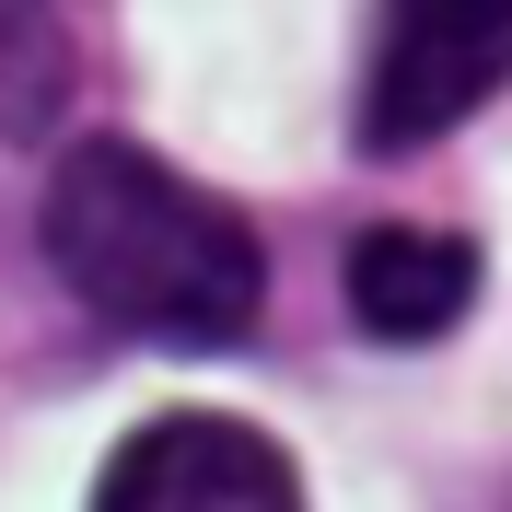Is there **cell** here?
<instances>
[{"label": "cell", "mask_w": 512, "mask_h": 512, "mask_svg": "<svg viewBox=\"0 0 512 512\" xmlns=\"http://www.w3.org/2000/svg\"><path fill=\"white\" fill-rule=\"evenodd\" d=\"M35 233L70 303H94L117 338L152 350H233L268 303V245L245 233V210L117 128H82L59 152Z\"/></svg>", "instance_id": "cell-1"}, {"label": "cell", "mask_w": 512, "mask_h": 512, "mask_svg": "<svg viewBox=\"0 0 512 512\" xmlns=\"http://www.w3.org/2000/svg\"><path fill=\"white\" fill-rule=\"evenodd\" d=\"M512 82V0H373L361 47V152H431Z\"/></svg>", "instance_id": "cell-2"}, {"label": "cell", "mask_w": 512, "mask_h": 512, "mask_svg": "<svg viewBox=\"0 0 512 512\" xmlns=\"http://www.w3.org/2000/svg\"><path fill=\"white\" fill-rule=\"evenodd\" d=\"M94 512H303V478L268 431L222 408H163L140 419L94 478Z\"/></svg>", "instance_id": "cell-3"}, {"label": "cell", "mask_w": 512, "mask_h": 512, "mask_svg": "<svg viewBox=\"0 0 512 512\" xmlns=\"http://www.w3.org/2000/svg\"><path fill=\"white\" fill-rule=\"evenodd\" d=\"M338 303H350L361 338L419 350V338H443L478 303V245L443 233V222H361L350 256H338Z\"/></svg>", "instance_id": "cell-4"}, {"label": "cell", "mask_w": 512, "mask_h": 512, "mask_svg": "<svg viewBox=\"0 0 512 512\" xmlns=\"http://www.w3.org/2000/svg\"><path fill=\"white\" fill-rule=\"evenodd\" d=\"M70 117V47L47 0H0V140H59Z\"/></svg>", "instance_id": "cell-5"}]
</instances>
